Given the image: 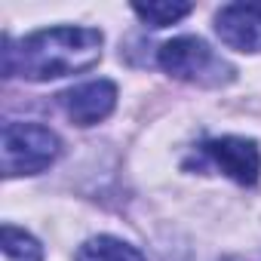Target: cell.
Wrapping results in <instances>:
<instances>
[{
    "label": "cell",
    "mask_w": 261,
    "mask_h": 261,
    "mask_svg": "<svg viewBox=\"0 0 261 261\" xmlns=\"http://www.w3.org/2000/svg\"><path fill=\"white\" fill-rule=\"evenodd\" d=\"M101 56V31L95 28H46L19 46L4 43V74L25 80H56L92 68Z\"/></svg>",
    "instance_id": "1"
},
{
    "label": "cell",
    "mask_w": 261,
    "mask_h": 261,
    "mask_svg": "<svg viewBox=\"0 0 261 261\" xmlns=\"http://www.w3.org/2000/svg\"><path fill=\"white\" fill-rule=\"evenodd\" d=\"M62 145L53 129L40 123H7L4 126V142H0V154H4V175H34L43 172L56 157Z\"/></svg>",
    "instance_id": "2"
},
{
    "label": "cell",
    "mask_w": 261,
    "mask_h": 261,
    "mask_svg": "<svg viewBox=\"0 0 261 261\" xmlns=\"http://www.w3.org/2000/svg\"><path fill=\"white\" fill-rule=\"evenodd\" d=\"M160 65L166 74L188 80V83H200V86H221V83H230L237 74L233 65H227L200 37H175V40L163 43Z\"/></svg>",
    "instance_id": "3"
},
{
    "label": "cell",
    "mask_w": 261,
    "mask_h": 261,
    "mask_svg": "<svg viewBox=\"0 0 261 261\" xmlns=\"http://www.w3.org/2000/svg\"><path fill=\"white\" fill-rule=\"evenodd\" d=\"M197 166H212L218 172H224L227 178L240 181V185H255L258 172H261V154L258 145L249 139H215L197 148Z\"/></svg>",
    "instance_id": "4"
},
{
    "label": "cell",
    "mask_w": 261,
    "mask_h": 261,
    "mask_svg": "<svg viewBox=\"0 0 261 261\" xmlns=\"http://www.w3.org/2000/svg\"><path fill=\"white\" fill-rule=\"evenodd\" d=\"M59 105L68 114V120H74L77 126H95L98 120H105L114 111L117 86L111 80H89L74 89H65L59 95Z\"/></svg>",
    "instance_id": "5"
},
{
    "label": "cell",
    "mask_w": 261,
    "mask_h": 261,
    "mask_svg": "<svg viewBox=\"0 0 261 261\" xmlns=\"http://www.w3.org/2000/svg\"><path fill=\"white\" fill-rule=\"evenodd\" d=\"M221 43L240 53H261V4H227L215 16Z\"/></svg>",
    "instance_id": "6"
},
{
    "label": "cell",
    "mask_w": 261,
    "mask_h": 261,
    "mask_svg": "<svg viewBox=\"0 0 261 261\" xmlns=\"http://www.w3.org/2000/svg\"><path fill=\"white\" fill-rule=\"evenodd\" d=\"M77 261H145V255H142L136 246L123 243V240L95 237V240H89V243L80 246Z\"/></svg>",
    "instance_id": "7"
},
{
    "label": "cell",
    "mask_w": 261,
    "mask_h": 261,
    "mask_svg": "<svg viewBox=\"0 0 261 261\" xmlns=\"http://www.w3.org/2000/svg\"><path fill=\"white\" fill-rule=\"evenodd\" d=\"M4 255L7 261H43L40 243L13 224H4Z\"/></svg>",
    "instance_id": "8"
},
{
    "label": "cell",
    "mask_w": 261,
    "mask_h": 261,
    "mask_svg": "<svg viewBox=\"0 0 261 261\" xmlns=\"http://www.w3.org/2000/svg\"><path fill=\"white\" fill-rule=\"evenodd\" d=\"M191 10H194L191 4H160V0H154V4H136L133 7V13L142 22H148L151 28H166V25L185 19Z\"/></svg>",
    "instance_id": "9"
},
{
    "label": "cell",
    "mask_w": 261,
    "mask_h": 261,
    "mask_svg": "<svg viewBox=\"0 0 261 261\" xmlns=\"http://www.w3.org/2000/svg\"><path fill=\"white\" fill-rule=\"evenodd\" d=\"M227 261H243V258H227Z\"/></svg>",
    "instance_id": "10"
}]
</instances>
